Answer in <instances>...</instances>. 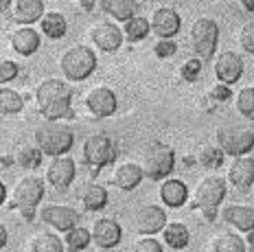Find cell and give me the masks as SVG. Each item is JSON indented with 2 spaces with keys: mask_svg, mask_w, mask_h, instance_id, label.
<instances>
[{
  "mask_svg": "<svg viewBox=\"0 0 254 252\" xmlns=\"http://www.w3.org/2000/svg\"><path fill=\"white\" fill-rule=\"evenodd\" d=\"M35 103L44 119H64L72 106V88L64 79H44L35 88Z\"/></svg>",
  "mask_w": 254,
  "mask_h": 252,
  "instance_id": "6da1fadb",
  "label": "cell"
},
{
  "mask_svg": "<svg viewBox=\"0 0 254 252\" xmlns=\"http://www.w3.org/2000/svg\"><path fill=\"white\" fill-rule=\"evenodd\" d=\"M35 145L40 147L44 154H49L51 158L70 151L72 143H75V134H72L70 125L62 123L57 119H46L44 123H40L35 127Z\"/></svg>",
  "mask_w": 254,
  "mask_h": 252,
  "instance_id": "7a4b0ae2",
  "label": "cell"
},
{
  "mask_svg": "<svg viewBox=\"0 0 254 252\" xmlns=\"http://www.w3.org/2000/svg\"><path fill=\"white\" fill-rule=\"evenodd\" d=\"M94 68H97V55H94L92 49H88L83 44L70 46L60 57V70L64 72V77L68 81L88 79L94 72Z\"/></svg>",
  "mask_w": 254,
  "mask_h": 252,
  "instance_id": "3957f363",
  "label": "cell"
},
{
  "mask_svg": "<svg viewBox=\"0 0 254 252\" xmlns=\"http://www.w3.org/2000/svg\"><path fill=\"white\" fill-rule=\"evenodd\" d=\"M140 167L149 180H165L176 167V151L165 143H149L142 149Z\"/></svg>",
  "mask_w": 254,
  "mask_h": 252,
  "instance_id": "277c9868",
  "label": "cell"
},
{
  "mask_svg": "<svg viewBox=\"0 0 254 252\" xmlns=\"http://www.w3.org/2000/svg\"><path fill=\"white\" fill-rule=\"evenodd\" d=\"M44 197V180L38 176H24L15 182L13 187V199L9 202L7 208H20L26 219L33 217L35 206L42 202Z\"/></svg>",
  "mask_w": 254,
  "mask_h": 252,
  "instance_id": "5b68a950",
  "label": "cell"
},
{
  "mask_svg": "<svg viewBox=\"0 0 254 252\" xmlns=\"http://www.w3.org/2000/svg\"><path fill=\"white\" fill-rule=\"evenodd\" d=\"M195 204L208 219L215 217V211L226 197V180L219 176H204L195 187Z\"/></svg>",
  "mask_w": 254,
  "mask_h": 252,
  "instance_id": "8992f818",
  "label": "cell"
},
{
  "mask_svg": "<svg viewBox=\"0 0 254 252\" xmlns=\"http://www.w3.org/2000/svg\"><path fill=\"white\" fill-rule=\"evenodd\" d=\"M215 136H217V145L232 158L250 154L254 147V132L241 127V125H219Z\"/></svg>",
  "mask_w": 254,
  "mask_h": 252,
  "instance_id": "52a82bcc",
  "label": "cell"
},
{
  "mask_svg": "<svg viewBox=\"0 0 254 252\" xmlns=\"http://www.w3.org/2000/svg\"><path fill=\"white\" fill-rule=\"evenodd\" d=\"M217 42H219V27L215 20L199 18L190 27V46H193L195 55L199 60H210L217 51Z\"/></svg>",
  "mask_w": 254,
  "mask_h": 252,
  "instance_id": "ba28073f",
  "label": "cell"
},
{
  "mask_svg": "<svg viewBox=\"0 0 254 252\" xmlns=\"http://www.w3.org/2000/svg\"><path fill=\"white\" fill-rule=\"evenodd\" d=\"M83 160L92 167H105L116 158V147L110 140V136L105 134H92L86 138V143L81 147Z\"/></svg>",
  "mask_w": 254,
  "mask_h": 252,
  "instance_id": "9c48e42d",
  "label": "cell"
},
{
  "mask_svg": "<svg viewBox=\"0 0 254 252\" xmlns=\"http://www.w3.org/2000/svg\"><path fill=\"white\" fill-rule=\"evenodd\" d=\"M77 176V165L70 156L62 154V156H55L51 160V165L46 167V173H44V180L46 185L55 191H66L68 187L72 185Z\"/></svg>",
  "mask_w": 254,
  "mask_h": 252,
  "instance_id": "30bf717a",
  "label": "cell"
},
{
  "mask_svg": "<svg viewBox=\"0 0 254 252\" xmlns=\"http://www.w3.org/2000/svg\"><path fill=\"white\" fill-rule=\"evenodd\" d=\"M123 29H119L114 22H108V20H99L90 27V40L97 49H101L103 53H114V51L121 49L123 44Z\"/></svg>",
  "mask_w": 254,
  "mask_h": 252,
  "instance_id": "8fae6325",
  "label": "cell"
},
{
  "mask_svg": "<svg viewBox=\"0 0 254 252\" xmlns=\"http://www.w3.org/2000/svg\"><path fill=\"white\" fill-rule=\"evenodd\" d=\"M83 103H86L88 112L94 114V117H99V119L112 117V114L116 112V108H119L114 90H110V88H105V86L90 88V90L86 92V97H83Z\"/></svg>",
  "mask_w": 254,
  "mask_h": 252,
  "instance_id": "7c38bea8",
  "label": "cell"
},
{
  "mask_svg": "<svg viewBox=\"0 0 254 252\" xmlns=\"http://www.w3.org/2000/svg\"><path fill=\"white\" fill-rule=\"evenodd\" d=\"M40 219L46 226H53L60 233H66L72 226L79 224V213L72 206H66V204H46V206L40 208Z\"/></svg>",
  "mask_w": 254,
  "mask_h": 252,
  "instance_id": "4fadbf2b",
  "label": "cell"
},
{
  "mask_svg": "<svg viewBox=\"0 0 254 252\" xmlns=\"http://www.w3.org/2000/svg\"><path fill=\"white\" fill-rule=\"evenodd\" d=\"M123 239V228L121 224L112 217H101L92 226V241L97 248L101 250H112L121 244Z\"/></svg>",
  "mask_w": 254,
  "mask_h": 252,
  "instance_id": "5bb4252c",
  "label": "cell"
},
{
  "mask_svg": "<svg viewBox=\"0 0 254 252\" xmlns=\"http://www.w3.org/2000/svg\"><path fill=\"white\" fill-rule=\"evenodd\" d=\"M243 75V60L235 51H224L215 57V77L221 83H237Z\"/></svg>",
  "mask_w": 254,
  "mask_h": 252,
  "instance_id": "9a60e30c",
  "label": "cell"
},
{
  "mask_svg": "<svg viewBox=\"0 0 254 252\" xmlns=\"http://www.w3.org/2000/svg\"><path fill=\"white\" fill-rule=\"evenodd\" d=\"M180 27H182V18L176 9L160 7L151 13V31L158 38H176Z\"/></svg>",
  "mask_w": 254,
  "mask_h": 252,
  "instance_id": "2e32d148",
  "label": "cell"
},
{
  "mask_svg": "<svg viewBox=\"0 0 254 252\" xmlns=\"http://www.w3.org/2000/svg\"><path fill=\"white\" fill-rule=\"evenodd\" d=\"M167 226V213L158 204H147L136 213V230L140 235H153Z\"/></svg>",
  "mask_w": 254,
  "mask_h": 252,
  "instance_id": "e0dca14e",
  "label": "cell"
},
{
  "mask_svg": "<svg viewBox=\"0 0 254 252\" xmlns=\"http://www.w3.org/2000/svg\"><path fill=\"white\" fill-rule=\"evenodd\" d=\"M228 182L239 191H246L254 185V158L252 156H237L228 167Z\"/></svg>",
  "mask_w": 254,
  "mask_h": 252,
  "instance_id": "ac0fdd59",
  "label": "cell"
},
{
  "mask_svg": "<svg viewBox=\"0 0 254 252\" xmlns=\"http://www.w3.org/2000/svg\"><path fill=\"white\" fill-rule=\"evenodd\" d=\"M40 44H42V38L33 27H20L11 33V49L18 55H24V57L33 55L40 49Z\"/></svg>",
  "mask_w": 254,
  "mask_h": 252,
  "instance_id": "d6986e66",
  "label": "cell"
},
{
  "mask_svg": "<svg viewBox=\"0 0 254 252\" xmlns=\"http://www.w3.org/2000/svg\"><path fill=\"white\" fill-rule=\"evenodd\" d=\"M221 217H224L226 224L235 226L237 230H248L254 228V206H243V204H228V206L221 211Z\"/></svg>",
  "mask_w": 254,
  "mask_h": 252,
  "instance_id": "ffe728a7",
  "label": "cell"
},
{
  "mask_svg": "<svg viewBox=\"0 0 254 252\" xmlns=\"http://www.w3.org/2000/svg\"><path fill=\"white\" fill-rule=\"evenodd\" d=\"M142 178H145V171H142V167L138 162H123V165L116 167L112 180H114V185L119 189H123V191H134V189L140 185Z\"/></svg>",
  "mask_w": 254,
  "mask_h": 252,
  "instance_id": "44dd1931",
  "label": "cell"
},
{
  "mask_svg": "<svg viewBox=\"0 0 254 252\" xmlns=\"http://www.w3.org/2000/svg\"><path fill=\"white\" fill-rule=\"evenodd\" d=\"M99 9L119 22H127L129 18L138 15L140 4L138 0H99Z\"/></svg>",
  "mask_w": 254,
  "mask_h": 252,
  "instance_id": "7402d4cb",
  "label": "cell"
},
{
  "mask_svg": "<svg viewBox=\"0 0 254 252\" xmlns=\"http://www.w3.org/2000/svg\"><path fill=\"white\" fill-rule=\"evenodd\" d=\"M160 199L167 204V206L171 208H180L187 204L189 199V189L184 185L182 180H178V178H169V180L162 182L160 187Z\"/></svg>",
  "mask_w": 254,
  "mask_h": 252,
  "instance_id": "603a6c76",
  "label": "cell"
},
{
  "mask_svg": "<svg viewBox=\"0 0 254 252\" xmlns=\"http://www.w3.org/2000/svg\"><path fill=\"white\" fill-rule=\"evenodd\" d=\"M44 13V0H15L13 4V20L20 24H33Z\"/></svg>",
  "mask_w": 254,
  "mask_h": 252,
  "instance_id": "cb8c5ba5",
  "label": "cell"
},
{
  "mask_svg": "<svg viewBox=\"0 0 254 252\" xmlns=\"http://www.w3.org/2000/svg\"><path fill=\"white\" fill-rule=\"evenodd\" d=\"M162 241L167 244V248L171 250H184L190 241V233L187 224L182 222H171L162 228Z\"/></svg>",
  "mask_w": 254,
  "mask_h": 252,
  "instance_id": "d4e9b609",
  "label": "cell"
},
{
  "mask_svg": "<svg viewBox=\"0 0 254 252\" xmlns=\"http://www.w3.org/2000/svg\"><path fill=\"white\" fill-rule=\"evenodd\" d=\"M40 31L51 40H62L68 31V22L64 18V13L60 11H49L42 15L40 20Z\"/></svg>",
  "mask_w": 254,
  "mask_h": 252,
  "instance_id": "484cf974",
  "label": "cell"
},
{
  "mask_svg": "<svg viewBox=\"0 0 254 252\" xmlns=\"http://www.w3.org/2000/svg\"><path fill=\"white\" fill-rule=\"evenodd\" d=\"M208 248L215 250V252H243V250H248V246L239 235L224 230V233H217L215 237L210 239Z\"/></svg>",
  "mask_w": 254,
  "mask_h": 252,
  "instance_id": "4316f807",
  "label": "cell"
},
{
  "mask_svg": "<svg viewBox=\"0 0 254 252\" xmlns=\"http://www.w3.org/2000/svg\"><path fill=\"white\" fill-rule=\"evenodd\" d=\"M81 199H83L86 211H101L105 204H108V189L97 185V182H90V185L83 187Z\"/></svg>",
  "mask_w": 254,
  "mask_h": 252,
  "instance_id": "83f0119b",
  "label": "cell"
},
{
  "mask_svg": "<svg viewBox=\"0 0 254 252\" xmlns=\"http://www.w3.org/2000/svg\"><path fill=\"white\" fill-rule=\"evenodd\" d=\"M64 248H66V244L53 233H38L29 241V250L38 252H62Z\"/></svg>",
  "mask_w": 254,
  "mask_h": 252,
  "instance_id": "f1b7e54d",
  "label": "cell"
},
{
  "mask_svg": "<svg viewBox=\"0 0 254 252\" xmlns=\"http://www.w3.org/2000/svg\"><path fill=\"white\" fill-rule=\"evenodd\" d=\"M123 33H125V38L131 40V42L145 40L147 35L151 33V20L142 18V15H134V18H129V20L125 22Z\"/></svg>",
  "mask_w": 254,
  "mask_h": 252,
  "instance_id": "f546056e",
  "label": "cell"
},
{
  "mask_svg": "<svg viewBox=\"0 0 254 252\" xmlns=\"http://www.w3.org/2000/svg\"><path fill=\"white\" fill-rule=\"evenodd\" d=\"M42 158H44V151L38 145H20L18 154H15L18 165L24 167V169H38L42 165Z\"/></svg>",
  "mask_w": 254,
  "mask_h": 252,
  "instance_id": "4dcf8cb0",
  "label": "cell"
},
{
  "mask_svg": "<svg viewBox=\"0 0 254 252\" xmlns=\"http://www.w3.org/2000/svg\"><path fill=\"white\" fill-rule=\"evenodd\" d=\"M66 248L68 250H86L92 241V230L83 228V226H72L70 230H66Z\"/></svg>",
  "mask_w": 254,
  "mask_h": 252,
  "instance_id": "1f68e13d",
  "label": "cell"
},
{
  "mask_svg": "<svg viewBox=\"0 0 254 252\" xmlns=\"http://www.w3.org/2000/svg\"><path fill=\"white\" fill-rule=\"evenodd\" d=\"M224 158H226V151L221 149L219 145H206L202 147V151H199V165L204 167V169H219L221 165H224Z\"/></svg>",
  "mask_w": 254,
  "mask_h": 252,
  "instance_id": "d6a6232c",
  "label": "cell"
},
{
  "mask_svg": "<svg viewBox=\"0 0 254 252\" xmlns=\"http://www.w3.org/2000/svg\"><path fill=\"white\" fill-rule=\"evenodd\" d=\"M24 108L22 94H18L11 88H0V112L2 114H18Z\"/></svg>",
  "mask_w": 254,
  "mask_h": 252,
  "instance_id": "836d02e7",
  "label": "cell"
},
{
  "mask_svg": "<svg viewBox=\"0 0 254 252\" xmlns=\"http://www.w3.org/2000/svg\"><path fill=\"white\" fill-rule=\"evenodd\" d=\"M235 106H237V112H239L243 119L254 121V88L252 86L241 88V90L237 92Z\"/></svg>",
  "mask_w": 254,
  "mask_h": 252,
  "instance_id": "e575fe53",
  "label": "cell"
},
{
  "mask_svg": "<svg viewBox=\"0 0 254 252\" xmlns=\"http://www.w3.org/2000/svg\"><path fill=\"white\" fill-rule=\"evenodd\" d=\"M202 72V60L199 57H190L182 66H180V75H182L184 81H195Z\"/></svg>",
  "mask_w": 254,
  "mask_h": 252,
  "instance_id": "d590c367",
  "label": "cell"
},
{
  "mask_svg": "<svg viewBox=\"0 0 254 252\" xmlns=\"http://www.w3.org/2000/svg\"><path fill=\"white\" fill-rule=\"evenodd\" d=\"M239 44L248 55H254V20L246 22L239 31Z\"/></svg>",
  "mask_w": 254,
  "mask_h": 252,
  "instance_id": "8d00e7d4",
  "label": "cell"
},
{
  "mask_svg": "<svg viewBox=\"0 0 254 252\" xmlns=\"http://www.w3.org/2000/svg\"><path fill=\"white\" fill-rule=\"evenodd\" d=\"M176 51H178V44L173 42V38H160L153 44V53L158 57H171L176 55Z\"/></svg>",
  "mask_w": 254,
  "mask_h": 252,
  "instance_id": "74e56055",
  "label": "cell"
},
{
  "mask_svg": "<svg viewBox=\"0 0 254 252\" xmlns=\"http://www.w3.org/2000/svg\"><path fill=\"white\" fill-rule=\"evenodd\" d=\"M18 72H20V68L15 62L11 60H2L0 62V81L2 83H9L11 79H15L18 77Z\"/></svg>",
  "mask_w": 254,
  "mask_h": 252,
  "instance_id": "f35d334b",
  "label": "cell"
},
{
  "mask_svg": "<svg viewBox=\"0 0 254 252\" xmlns=\"http://www.w3.org/2000/svg\"><path fill=\"white\" fill-rule=\"evenodd\" d=\"M136 250H140V252H162V244L153 237H145L136 244Z\"/></svg>",
  "mask_w": 254,
  "mask_h": 252,
  "instance_id": "ab89813d",
  "label": "cell"
},
{
  "mask_svg": "<svg viewBox=\"0 0 254 252\" xmlns=\"http://www.w3.org/2000/svg\"><path fill=\"white\" fill-rule=\"evenodd\" d=\"M210 97H213L215 101H226V99L230 97V86L228 83H217L213 90H210Z\"/></svg>",
  "mask_w": 254,
  "mask_h": 252,
  "instance_id": "60d3db41",
  "label": "cell"
},
{
  "mask_svg": "<svg viewBox=\"0 0 254 252\" xmlns=\"http://www.w3.org/2000/svg\"><path fill=\"white\" fill-rule=\"evenodd\" d=\"M246 246H248V250L250 252H254V228L246 233Z\"/></svg>",
  "mask_w": 254,
  "mask_h": 252,
  "instance_id": "b9f144b4",
  "label": "cell"
},
{
  "mask_svg": "<svg viewBox=\"0 0 254 252\" xmlns=\"http://www.w3.org/2000/svg\"><path fill=\"white\" fill-rule=\"evenodd\" d=\"M4 246H7V228L0 224V248H4Z\"/></svg>",
  "mask_w": 254,
  "mask_h": 252,
  "instance_id": "7bdbcfd3",
  "label": "cell"
},
{
  "mask_svg": "<svg viewBox=\"0 0 254 252\" xmlns=\"http://www.w3.org/2000/svg\"><path fill=\"white\" fill-rule=\"evenodd\" d=\"M241 2V7L246 9V11H252L254 13V0H239Z\"/></svg>",
  "mask_w": 254,
  "mask_h": 252,
  "instance_id": "ee69618b",
  "label": "cell"
},
{
  "mask_svg": "<svg viewBox=\"0 0 254 252\" xmlns=\"http://www.w3.org/2000/svg\"><path fill=\"white\" fill-rule=\"evenodd\" d=\"M79 2H81L83 9H88V11H90V9H92V4H94V0H79Z\"/></svg>",
  "mask_w": 254,
  "mask_h": 252,
  "instance_id": "f6af8a7d",
  "label": "cell"
},
{
  "mask_svg": "<svg viewBox=\"0 0 254 252\" xmlns=\"http://www.w3.org/2000/svg\"><path fill=\"white\" fill-rule=\"evenodd\" d=\"M9 4H11V0H2V2H0V7H2V11H9Z\"/></svg>",
  "mask_w": 254,
  "mask_h": 252,
  "instance_id": "bcb514c9",
  "label": "cell"
}]
</instances>
